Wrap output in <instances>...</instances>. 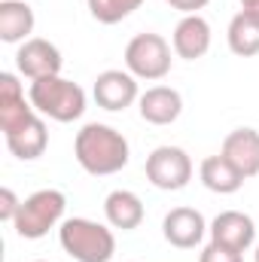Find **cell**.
<instances>
[{"instance_id":"2e32d148","label":"cell","mask_w":259,"mask_h":262,"mask_svg":"<svg viewBox=\"0 0 259 262\" xmlns=\"http://www.w3.org/2000/svg\"><path fill=\"white\" fill-rule=\"evenodd\" d=\"M104 216L113 229L131 232L143 223V201L128 192V189H113L110 195L104 198Z\"/></svg>"},{"instance_id":"9c48e42d","label":"cell","mask_w":259,"mask_h":262,"mask_svg":"<svg viewBox=\"0 0 259 262\" xmlns=\"http://www.w3.org/2000/svg\"><path fill=\"white\" fill-rule=\"evenodd\" d=\"M162 235L171 247L180 250H192L201 244V238L207 235V223L195 207H174L165 213L162 220Z\"/></svg>"},{"instance_id":"d6986e66","label":"cell","mask_w":259,"mask_h":262,"mask_svg":"<svg viewBox=\"0 0 259 262\" xmlns=\"http://www.w3.org/2000/svg\"><path fill=\"white\" fill-rule=\"evenodd\" d=\"M89 3V12L95 21L101 25H116L122 18H128L134 9H140L143 0H85Z\"/></svg>"},{"instance_id":"8fae6325","label":"cell","mask_w":259,"mask_h":262,"mask_svg":"<svg viewBox=\"0 0 259 262\" xmlns=\"http://www.w3.org/2000/svg\"><path fill=\"white\" fill-rule=\"evenodd\" d=\"M207 232H210V241L226 244V247L241 250V253L256 241V223L247 213H241V210H223V213H217Z\"/></svg>"},{"instance_id":"6da1fadb","label":"cell","mask_w":259,"mask_h":262,"mask_svg":"<svg viewBox=\"0 0 259 262\" xmlns=\"http://www.w3.org/2000/svg\"><path fill=\"white\" fill-rule=\"evenodd\" d=\"M73 156L79 162V168L92 177H110L119 174L131 159L128 140L122 131L104 122H89L76 131L73 140Z\"/></svg>"},{"instance_id":"cb8c5ba5","label":"cell","mask_w":259,"mask_h":262,"mask_svg":"<svg viewBox=\"0 0 259 262\" xmlns=\"http://www.w3.org/2000/svg\"><path fill=\"white\" fill-rule=\"evenodd\" d=\"M256 262H259V247H256Z\"/></svg>"},{"instance_id":"ac0fdd59","label":"cell","mask_w":259,"mask_h":262,"mask_svg":"<svg viewBox=\"0 0 259 262\" xmlns=\"http://www.w3.org/2000/svg\"><path fill=\"white\" fill-rule=\"evenodd\" d=\"M229 49L238 55V58H253L259 55V21H253L250 15L238 12L232 21H229Z\"/></svg>"},{"instance_id":"603a6c76","label":"cell","mask_w":259,"mask_h":262,"mask_svg":"<svg viewBox=\"0 0 259 262\" xmlns=\"http://www.w3.org/2000/svg\"><path fill=\"white\" fill-rule=\"evenodd\" d=\"M241 12L250 15L253 21H259V0H241Z\"/></svg>"},{"instance_id":"5bb4252c","label":"cell","mask_w":259,"mask_h":262,"mask_svg":"<svg viewBox=\"0 0 259 262\" xmlns=\"http://www.w3.org/2000/svg\"><path fill=\"white\" fill-rule=\"evenodd\" d=\"M238 171L241 177H256L259 174V131L256 128H235L226 134L223 149H220Z\"/></svg>"},{"instance_id":"8992f818","label":"cell","mask_w":259,"mask_h":262,"mask_svg":"<svg viewBox=\"0 0 259 262\" xmlns=\"http://www.w3.org/2000/svg\"><path fill=\"white\" fill-rule=\"evenodd\" d=\"M146 180L156 189L177 192L192 180V159L180 146H156L146 156Z\"/></svg>"},{"instance_id":"ba28073f","label":"cell","mask_w":259,"mask_h":262,"mask_svg":"<svg viewBox=\"0 0 259 262\" xmlns=\"http://www.w3.org/2000/svg\"><path fill=\"white\" fill-rule=\"evenodd\" d=\"M92 95H95L98 107H104L110 113H119L140 98L137 95V76H131L128 70H104V73H98V79L92 85Z\"/></svg>"},{"instance_id":"4fadbf2b","label":"cell","mask_w":259,"mask_h":262,"mask_svg":"<svg viewBox=\"0 0 259 262\" xmlns=\"http://www.w3.org/2000/svg\"><path fill=\"white\" fill-rule=\"evenodd\" d=\"M3 140H6V149H9L15 159L31 162V159H40V156L46 152V146H49V131H46L43 116H40V113H34L25 125L6 131V134H3Z\"/></svg>"},{"instance_id":"5b68a950","label":"cell","mask_w":259,"mask_h":262,"mask_svg":"<svg viewBox=\"0 0 259 262\" xmlns=\"http://www.w3.org/2000/svg\"><path fill=\"white\" fill-rule=\"evenodd\" d=\"M171 46L159 34H137L125 46V70L137 79H165L171 73Z\"/></svg>"},{"instance_id":"d4e9b609","label":"cell","mask_w":259,"mask_h":262,"mask_svg":"<svg viewBox=\"0 0 259 262\" xmlns=\"http://www.w3.org/2000/svg\"><path fill=\"white\" fill-rule=\"evenodd\" d=\"M37 262H43V259H37Z\"/></svg>"},{"instance_id":"ffe728a7","label":"cell","mask_w":259,"mask_h":262,"mask_svg":"<svg viewBox=\"0 0 259 262\" xmlns=\"http://www.w3.org/2000/svg\"><path fill=\"white\" fill-rule=\"evenodd\" d=\"M198 262H244V253H241V250H232V247H226V244L210 241V244L201 250Z\"/></svg>"},{"instance_id":"7a4b0ae2","label":"cell","mask_w":259,"mask_h":262,"mask_svg":"<svg viewBox=\"0 0 259 262\" xmlns=\"http://www.w3.org/2000/svg\"><path fill=\"white\" fill-rule=\"evenodd\" d=\"M28 101L40 116H49L55 122H73L85 113V92L73 79H64L61 73L34 79L28 89Z\"/></svg>"},{"instance_id":"30bf717a","label":"cell","mask_w":259,"mask_h":262,"mask_svg":"<svg viewBox=\"0 0 259 262\" xmlns=\"http://www.w3.org/2000/svg\"><path fill=\"white\" fill-rule=\"evenodd\" d=\"M137 107H140V119L143 122H149V125H171L183 113V98L171 85H153V89H146L137 98Z\"/></svg>"},{"instance_id":"277c9868","label":"cell","mask_w":259,"mask_h":262,"mask_svg":"<svg viewBox=\"0 0 259 262\" xmlns=\"http://www.w3.org/2000/svg\"><path fill=\"white\" fill-rule=\"evenodd\" d=\"M67 198L58 189H37L34 195H28L21 201L15 220H12V229L18 238L25 241H40L43 235H49V229H55L64 216Z\"/></svg>"},{"instance_id":"52a82bcc","label":"cell","mask_w":259,"mask_h":262,"mask_svg":"<svg viewBox=\"0 0 259 262\" xmlns=\"http://www.w3.org/2000/svg\"><path fill=\"white\" fill-rule=\"evenodd\" d=\"M61 64H64V58H61L58 46L49 43V40H43V37L25 40V43L18 46V52H15V67H18V73L28 76L31 82H34V79H46V76H58V73H61Z\"/></svg>"},{"instance_id":"9a60e30c","label":"cell","mask_w":259,"mask_h":262,"mask_svg":"<svg viewBox=\"0 0 259 262\" xmlns=\"http://www.w3.org/2000/svg\"><path fill=\"white\" fill-rule=\"evenodd\" d=\"M198 177H201V183L210 189V192H217V195H232V192H238L241 186H244V177H241V171L220 152V156H207L204 162H201V168H198Z\"/></svg>"},{"instance_id":"e0dca14e","label":"cell","mask_w":259,"mask_h":262,"mask_svg":"<svg viewBox=\"0 0 259 262\" xmlns=\"http://www.w3.org/2000/svg\"><path fill=\"white\" fill-rule=\"evenodd\" d=\"M34 31V9L25 0H0V40L25 43Z\"/></svg>"},{"instance_id":"7402d4cb","label":"cell","mask_w":259,"mask_h":262,"mask_svg":"<svg viewBox=\"0 0 259 262\" xmlns=\"http://www.w3.org/2000/svg\"><path fill=\"white\" fill-rule=\"evenodd\" d=\"M168 3H171L174 9H180L183 15H195V12H198V9H204L210 0H168Z\"/></svg>"},{"instance_id":"7c38bea8","label":"cell","mask_w":259,"mask_h":262,"mask_svg":"<svg viewBox=\"0 0 259 262\" xmlns=\"http://www.w3.org/2000/svg\"><path fill=\"white\" fill-rule=\"evenodd\" d=\"M171 46H174V55L177 58H186V61H198L207 55L210 49V25L195 12V15H183L174 28V37H171Z\"/></svg>"},{"instance_id":"44dd1931","label":"cell","mask_w":259,"mask_h":262,"mask_svg":"<svg viewBox=\"0 0 259 262\" xmlns=\"http://www.w3.org/2000/svg\"><path fill=\"white\" fill-rule=\"evenodd\" d=\"M18 207H21V201H18V195L12 192V189H0V220L3 223H12L15 220V213H18Z\"/></svg>"},{"instance_id":"3957f363","label":"cell","mask_w":259,"mask_h":262,"mask_svg":"<svg viewBox=\"0 0 259 262\" xmlns=\"http://www.w3.org/2000/svg\"><path fill=\"white\" fill-rule=\"evenodd\" d=\"M58 241H61L67 256L76 262H110L116 253L113 232L95 220H85V216L64 220L58 229Z\"/></svg>"}]
</instances>
